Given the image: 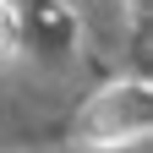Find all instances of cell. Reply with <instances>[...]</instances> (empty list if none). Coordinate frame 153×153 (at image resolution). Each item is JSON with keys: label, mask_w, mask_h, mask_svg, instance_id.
<instances>
[{"label": "cell", "mask_w": 153, "mask_h": 153, "mask_svg": "<svg viewBox=\"0 0 153 153\" xmlns=\"http://www.w3.org/2000/svg\"><path fill=\"white\" fill-rule=\"evenodd\" d=\"M11 49H16V11L0 0V60H6Z\"/></svg>", "instance_id": "cell-1"}]
</instances>
